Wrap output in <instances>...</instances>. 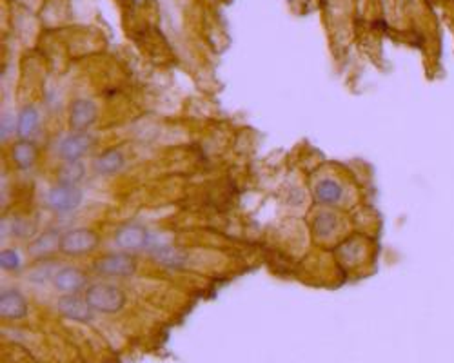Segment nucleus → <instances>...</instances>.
<instances>
[{
    "instance_id": "1",
    "label": "nucleus",
    "mask_w": 454,
    "mask_h": 363,
    "mask_svg": "<svg viewBox=\"0 0 454 363\" xmlns=\"http://www.w3.org/2000/svg\"><path fill=\"white\" fill-rule=\"evenodd\" d=\"M86 300H88L89 307L93 311L104 312V314H115V312H119L124 307L126 296L117 286L95 284L86 292Z\"/></svg>"
},
{
    "instance_id": "2",
    "label": "nucleus",
    "mask_w": 454,
    "mask_h": 363,
    "mask_svg": "<svg viewBox=\"0 0 454 363\" xmlns=\"http://www.w3.org/2000/svg\"><path fill=\"white\" fill-rule=\"evenodd\" d=\"M98 236L91 229H71L66 234L60 236V247L67 256H80V254H88L97 247Z\"/></svg>"
},
{
    "instance_id": "3",
    "label": "nucleus",
    "mask_w": 454,
    "mask_h": 363,
    "mask_svg": "<svg viewBox=\"0 0 454 363\" xmlns=\"http://www.w3.org/2000/svg\"><path fill=\"white\" fill-rule=\"evenodd\" d=\"M46 202L49 209L57 213H71L82 202V191L75 186H58L51 187L46 195Z\"/></svg>"
},
{
    "instance_id": "4",
    "label": "nucleus",
    "mask_w": 454,
    "mask_h": 363,
    "mask_svg": "<svg viewBox=\"0 0 454 363\" xmlns=\"http://www.w3.org/2000/svg\"><path fill=\"white\" fill-rule=\"evenodd\" d=\"M95 271L104 276H131L136 271V260L128 253L106 254L95 262Z\"/></svg>"
},
{
    "instance_id": "5",
    "label": "nucleus",
    "mask_w": 454,
    "mask_h": 363,
    "mask_svg": "<svg viewBox=\"0 0 454 363\" xmlns=\"http://www.w3.org/2000/svg\"><path fill=\"white\" fill-rule=\"evenodd\" d=\"M58 312L67 320L75 322H89L93 318V309L89 307L86 298H78L73 295H62L57 301Z\"/></svg>"
},
{
    "instance_id": "6",
    "label": "nucleus",
    "mask_w": 454,
    "mask_h": 363,
    "mask_svg": "<svg viewBox=\"0 0 454 363\" xmlns=\"http://www.w3.org/2000/svg\"><path fill=\"white\" fill-rule=\"evenodd\" d=\"M91 144H93V138L86 133L66 136L58 145V155L64 162H80V158L89 151Z\"/></svg>"
},
{
    "instance_id": "7",
    "label": "nucleus",
    "mask_w": 454,
    "mask_h": 363,
    "mask_svg": "<svg viewBox=\"0 0 454 363\" xmlns=\"http://www.w3.org/2000/svg\"><path fill=\"white\" fill-rule=\"evenodd\" d=\"M150 240V234L145 231L142 225L139 223H128V225H122V227L117 231V236H115V242L119 245L122 251H136L145 247Z\"/></svg>"
},
{
    "instance_id": "8",
    "label": "nucleus",
    "mask_w": 454,
    "mask_h": 363,
    "mask_svg": "<svg viewBox=\"0 0 454 363\" xmlns=\"http://www.w3.org/2000/svg\"><path fill=\"white\" fill-rule=\"evenodd\" d=\"M97 120V105L91 100L80 99L73 102L69 111V125L78 133H84Z\"/></svg>"
},
{
    "instance_id": "9",
    "label": "nucleus",
    "mask_w": 454,
    "mask_h": 363,
    "mask_svg": "<svg viewBox=\"0 0 454 363\" xmlns=\"http://www.w3.org/2000/svg\"><path fill=\"white\" fill-rule=\"evenodd\" d=\"M0 314L8 320H21L27 314L26 298L15 289H5L0 295Z\"/></svg>"
},
{
    "instance_id": "10",
    "label": "nucleus",
    "mask_w": 454,
    "mask_h": 363,
    "mask_svg": "<svg viewBox=\"0 0 454 363\" xmlns=\"http://www.w3.org/2000/svg\"><path fill=\"white\" fill-rule=\"evenodd\" d=\"M86 284V275L77 267H62L53 275V286L64 295H71L80 290Z\"/></svg>"
},
{
    "instance_id": "11",
    "label": "nucleus",
    "mask_w": 454,
    "mask_h": 363,
    "mask_svg": "<svg viewBox=\"0 0 454 363\" xmlns=\"http://www.w3.org/2000/svg\"><path fill=\"white\" fill-rule=\"evenodd\" d=\"M124 164H126V158L119 149L106 151V153H102V155L95 160V171H97L98 175L109 177V175L119 173L120 169L124 167Z\"/></svg>"
},
{
    "instance_id": "12",
    "label": "nucleus",
    "mask_w": 454,
    "mask_h": 363,
    "mask_svg": "<svg viewBox=\"0 0 454 363\" xmlns=\"http://www.w3.org/2000/svg\"><path fill=\"white\" fill-rule=\"evenodd\" d=\"M11 156H13V162L16 164V167H21V169H32L36 160L35 144L29 140L16 142V144L13 145Z\"/></svg>"
},
{
    "instance_id": "13",
    "label": "nucleus",
    "mask_w": 454,
    "mask_h": 363,
    "mask_svg": "<svg viewBox=\"0 0 454 363\" xmlns=\"http://www.w3.org/2000/svg\"><path fill=\"white\" fill-rule=\"evenodd\" d=\"M315 198L324 205H333V203L340 202L342 198V187L338 182L325 178V180L318 182L315 187Z\"/></svg>"
},
{
    "instance_id": "14",
    "label": "nucleus",
    "mask_w": 454,
    "mask_h": 363,
    "mask_svg": "<svg viewBox=\"0 0 454 363\" xmlns=\"http://www.w3.org/2000/svg\"><path fill=\"white\" fill-rule=\"evenodd\" d=\"M36 125H38V111L33 105H26L19 113V120H16V133L21 136V140H27L35 133Z\"/></svg>"
},
{
    "instance_id": "15",
    "label": "nucleus",
    "mask_w": 454,
    "mask_h": 363,
    "mask_svg": "<svg viewBox=\"0 0 454 363\" xmlns=\"http://www.w3.org/2000/svg\"><path fill=\"white\" fill-rule=\"evenodd\" d=\"M84 177V164L80 162H67L60 167V171H58V184H62V186H75Z\"/></svg>"
},
{
    "instance_id": "16",
    "label": "nucleus",
    "mask_w": 454,
    "mask_h": 363,
    "mask_svg": "<svg viewBox=\"0 0 454 363\" xmlns=\"http://www.w3.org/2000/svg\"><path fill=\"white\" fill-rule=\"evenodd\" d=\"M55 247H60V238L57 236V233H46L33 242L32 254L33 256H44V254L53 253Z\"/></svg>"
},
{
    "instance_id": "17",
    "label": "nucleus",
    "mask_w": 454,
    "mask_h": 363,
    "mask_svg": "<svg viewBox=\"0 0 454 363\" xmlns=\"http://www.w3.org/2000/svg\"><path fill=\"white\" fill-rule=\"evenodd\" d=\"M151 254L155 256L160 264L169 265V267H180L184 264L186 256L180 251L173 249V247H158V249L151 251Z\"/></svg>"
},
{
    "instance_id": "18",
    "label": "nucleus",
    "mask_w": 454,
    "mask_h": 363,
    "mask_svg": "<svg viewBox=\"0 0 454 363\" xmlns=\"http://www.w3.org/2000/svg\"><path fill=\"white\" fill-rule=\"evenodd\" d=\"M336 216L333 213H320L313 222V229L318 236H329L336 229Z\"/></svg>"
},
{
    "instance_id": "19",
    "label": "nucleus",
    "mask_w": 454,
    "mask_h": 363,
    "mask_svg": "<svg viewBox=\"0 0 454 363\" xmlns=\"http://www.w3.org/2000/svg\"><path fill=\"white\" fill-rule=\"evenodd\" d=\"M21 265V256L13 249H4L0 253V267L4 271H15Z\"/></svg>"
},
{
    "instance_id": "20",
    "label": "nucleus",
    "mask_w": 454,
    "mask_h": 363,
    "mask_svg": "<svg viewBox=\"0 0 454 363\" xmlns=\"http://www.w3.org/2000/svg\"><path fill=\"white\" fill-rule=\"evenodd\" d=\"M13 129H16V120H13L11 114H4L2 124H0V138L5 140V138L13 133Z\"/></svg>"
},
{
    "instance_id": "21",
    "label": "nucleus",
    "mask_w": 454,
    "mask_h": 363,
    "mask_svg": "<svg viewBox=\"0 0 454 363\" xmlns=\"http://www.w3.org/2000/svg\"><path fill=\"white\" fill-rule=\"evenodd\" d=\"M147 2H150V0H133L134 5H145Z\"/></svg>"
}]
</instances>
